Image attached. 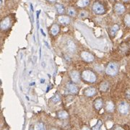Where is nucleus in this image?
Instances as JSON below:
<instances>
[{"instance_id": "7", "label": "nucleus", "mask_w": 130, "mask_h": 130, "mask_svg": "<svg viewBox=\"0 0 130 130\" xmlns=\"http://www.w3.org/2000/svg\"><path fill=\"white\" fill-rule=\"evenodd\" d=\"M69 75H70V78L72 80V81L74 82H77L80 81V73L75 71V70H73L70 73H69Z\"/></svg>"}, {"instance_id": "3", "label": "nucleus", "mask_w": 130, "mask_h": 130, "mask_svg": "<svg viewBox=\"0 0 130 130\" xmlns=\"http://www.w3.org/2000/svg\"><path fill=\"white\" fill-rule=\"evenodd\" d=\"M80 57L83 61L86 62H92L94 61L95 57L91 53L88 52L86 51H83L80 53Z\"/></svg>"}, {"instance_id": "21", "label": "nucleus", "mask_w": 130, "mask_h": 130, "mask_svg": "<svg viewBox=\"0 0 130 130\" xmlns=\"http://www.w3.org/2000/svg\"><path fill=\"white\" fill-rule=\"evenodd\" d=\"M103 123L101 120L98 121V122L96 125L93 127V130H101V127H102Z\"/></svg>"}, {"instance_id": "4", "label": "nucleus", "mask_w": 130, "mask_h": 130, "mask_svg": "<svg viewBox=\"0 0 130 130\" xmlns=\"http://www.w3.org/2000/svg\"><path fill=\"white\" fill-rule=\"evenodd\" d=\"M93 11L96 14H103L105 13V8L103 7V4H101L99 2H96L93 5Z\"/></svg>"}, {"instance_id": "25", "label": "nucleus", "mask_w": 130, "mask_h": 130, "mask_svg": "<svg viewBox=\"0 0 130 130\" xmlns=\"http://www.w3.org/2000/svg\"><path fill=\"white\" fill-rule=\"evenodd\" d=\"M60 96H59L58 94H56L53 98H52V101L54 102V103H58V102H59L60 101Z\"/></svg>"}, {"instance_id": "13", "label": "nucleus", "mask_w": 130, "mask_h": 130, "mask_svg": "<svg viewBox=\"0 0 130 130\" xmlns=\"http://www.w3.org/2000/svg\"><path fill=\"white\" fill-rule=\"evenodd\" d=\"M105 109H106V111L107 112H109V113H111L114 111V104L113 103L112 101H109L106 103V106H105Z\"/></svg>"}, {"instance_id": "9", "label": "nucleus", "mask_w": 130, "mask_h": 130, "mask_svg": "<svg viewBox=\"0 0 130 130\" xmlns=\"http://www.w3.org/2000/svg\"><path fill=\"white\" fill-rule=\"evenodd\" d=\"M114 11H115L116 13L119 14H122L125 11V7H124V6L122 4L117 3L114 6Z\"/></svg>"}, {"instance_id": "23", "label": "nucleus", "mask_w": 130, "mask_h": 130, "mask_svg": "<svg viewBox=\"0 0 130 130\" xmlns=\"http://www.w3.org/2000/svg\"><path fill=\"white\" fill-rule=\"evenodd\" d=\"M124 22L126 24L127 26L130 27V14H127L124 17Z\"/></svg>"}, {"instance_id": "30", "label": "nucleus", "mask_w": 130, "mask_h": 130, "mask_svg": "<svg viewBox=\"0 0 130 130\" xmlns=\"http://www.w3.org/2000/svg\"><path fill=\"white\" fill-rule=\"evenodd\" d=\"M117 130H123L122 129H121V128H119V129H117Z\"/></svg>"}, {"instance_id": "5", "label": "nucleus", "mask_w": 130, "mask_h": 130, "mask_svg": "<svg viewBox=\"0 0 130 130\" xmlns=\"http://www.w3.org/2000/svg\"><path fill=\"white\" fill-rule=\"evenodd\" d=\"M129 110H130V106H129V104L125 102V101H122L119 103V111L120 112V114H127L128 112H129Z\"/></svg>"}, {"instance_id": "6", "label": "nucleus", "mask_w": 130, "mask_h": 130, "mask_svg": "<svg viewBox=\"0 0 130 130\" xmlns=\"http://www.w3.org/2000/svg\"><path fill=\"white\" fill-rule=\"evenodd\" d=\"M67 90L69 93L71 94H77L79 92V88L75 83H68L67 85Z\"/></svg>"}, {"instance_id": "16", "label": "nucleus", "mask_w": 130, "mask_h": 130, "mask_svg": "<svg viewBox=\"0 0 130 130\" xmlns=\"http://www.w3.org/2000/svg\"><path fill=\"white\" fill-rule=\"evenodd\" d=\"M57 117L59 119H67L69 117L68 113L65 111H59L58 114H57Z\"/></svg>"}, {"instance_id": "10", "label": "nucleus", "mask_w": 130, "mask_h": 130, "mask_svg": "<svg viewBox=\"0 0 130 130\" xmlns=\"http://www.w3.org/2000/svg\"><path fill=\"white\" fill-rule=\"evenodd\" d=\"M10 26V19L9 17H5L3 20L1 22V29L4 30L9 28Z\"/></svg>"}, {"instance_id": "31", "label": "nucleus", "mask_w": 130, "mask_h": 130, "mask_svg": "<svg viewBox=\"0 0 130 130\" xmlns=\"http://www.w3.org/2000/svg\"><path fill=\"white\" fill-rule=\"evenodd\" d=\"M50 130H56V129H54V128H53V129H51Z\"/></svg>"}, {"instance_id": "24", "label": "nucleus", "mask_w": 130, "mask_h": 130, "mask_svg": "<svg viewBox=\"0 0 130 130\" xmlns=\"http://www.w3.org/2000/svg\"><path fill=\"white\" fill-rule=\"evenodd\" d=\"M67 13L69 16H71V17H74L75 15L76 14V12L75 10L72 8V7H69L68 9V11H67Z\"/></svg>"}, {"instance_id": "15", "label": "nucleus", "mask_w": 130, "mask_h": 130, "mask_svg": "<svg viewBox=\"0 0 130 130\" xmlns=\"http://www.w3.org/2000/svg\"><path fill=\"white\" fill-rule=\"evenodd\" d=\"M59 25H56V24H54V25H53L51 27V33L52 35H56L59 33Z\"/></svg>"}, {"instance_id": "27", "label": "nucleus", "mask_w": 130, "mask_h": 130, "mask_svg": "<svg viewBox=\"0 0 130 130\" xmlns=\"http://www.w3.org/2000/svg\"><path fill=\"white\" fill-rule=\"evenodd\" d=\"M82 130H90L88 127H84L82 129Z\"/></svg>"}, {"instance_id": "19", "label": "nucleus", "mask_w": 130, "mask_h": 130, "mask_svg": "<svg viewBox=\"0 0 130 130\" xmlns=\"http://www.w3.org/2000/svg\"><path fill=\"white\" fill-rule=\"evenodd\" d=\"M119 30V26L118 25H117V24H115L114 25H113L111 27V35L112 36H115Z\"/></svg>"}, {"instance_id": "26", "label": "nucleus", "mask_w": 130, "mask_h": 130, "mask_svg": "<svg viewBox=\"0 0 130 130\" xmlns=\"http://www.w3.org/2000/svg\"><path fill=\"white\" fill-rule=\"evenodd\" d=\"M87 15H88V12H85V11H82V12H81L80 14V17H82V18H84V17H87Z\"/></svg>"}, {"instance_id": "1", "label": "nucleus", "mask_w": 130, "mask_h": 130, "mask_svg": "<svg viewBox=\"0 0 130 130\" xmlns=\"http://www.w3.org/2000/svg\"><path fill=\"white\" fill-rule=\"evenodd\" d=\"M81 77L84 81L89 82V83H94L97 80V77L96 74L93 71L88 70V69H86L82 72Z\"/></svg>"}, {"instance_id": "18", "label": "nucleus", "mask_w": 130, "mask_h": 130, "mask_svg": "<svg viewBox=\"0 0 130 130\" xmlns=\"http://www.w3.org/2000/svg\"><path fill=\"white\" fill-rule=\"evenodd\" d=\"M109 82H106V81H103L100 84V90L102 92H106L109 89Z\"/></svg>"}, {"instance_id": "22", "label": "nucleus", "mask_w": 130, "mask_h": 130, "mask_svg": "<svg viewBox=\"0 0 130 130\" xmlns=\"http://www.w3.org/2000/svg\"><path fill=\"white\" fill-rule=\"evenodd\" d=\"M35 130H45L43 124L42 122H38L35 125Z\"/></svg>"}, {"instance_id": "2", "label": "nucleus", "mask_w": 130, "mask_h": 130, "mask_svg": "<svg viewBox=\"0 0 130 130\" xmlns=\"http://www.w3.org/2000/svg\"><path fill=\"white\" fill-rule=\"evenodd\" d=\"M119 70V66L116 62H110L106 68V73L109 76L117 75Z\"/></svg>"}, {"instance_id": "20", "label": "nucleus", "mask_w": 130, "mask_h": 130, "mask_svg": "<svg viewBox=\"0 0 130 130\" xmlns=\"http://www.w3.org/2000/svg\"><path fill=\"white\" fill-rule=\"evenodd\" d=\"M55 7H56V9L57 12H58L59 14H64V11H65L64 6L62 5V4H56V5H55Z\"/></svg>"}, {"instance_id": "8", "label": "nucleus", "mask_w": 130, "mask_h": 130, "mask_svg": "<svg viewBox=\"0 0 130 130\" xmlns=\"http://www.w3.org/2000/svg\"><path fill=\"white\" fill-rule=\"evenodd\" d=\"M96 89L93 87H90L85 90L84 91V94L85 96L87 97H93L96 94Z\"/></svg>"}, {"instance_id": "32", "label": "nucleus", "mask_w": 130, "mask_h": 130, "mask_svg": "<svg viewBox=\"0 0 130 130\" xmlns=\"http://www.w3.org/2000/svg\"><path fill=\"white\" fill-rule=\"evenodd\" d=\"M4 130H7V129H4Z\"/></svg>"}, {"instance_id": "29", "label": "nucleus", "mask_w": 130, "mask_h": 130, "mask_svg": "<svg viewBox=\"0 0 130 130\" xmlns=\"http://www.w3.org/2000/svg\"><path fill=\"white\" fill-rule=\"evenodd\" d=\"M48 1H56V0H48Z\"/></svg>"}, {"instance_id": "14", "label": "nucleus", "mask_w": 130, "mask_h": 130, "mask_svg": "<svg viewBox=\"0 0 130 130\" xmlns=\"http://www.w3.org/2000/svg\"><path fill=\"white\" fill-rule=\"evenodd\" d=\"M67 47L68 48V50L72 52V53H74L76 50V46L75 44V43L72 41H68L67 43Z\"/></svg>"}, {"instance_id": "12", "label": "nucleus", "mask_w": 130, "mask_h": 130, "mask_svg": "<svg viewBox=\"0 0 130 130\" xmlns=\"http://www.w3.org/2000/svg\"><path fill=\"white\" fill-rule=\"evenodd\" d=\"M58 21L62 24V25H67L70 22V19L68 16H65V15H61L58 17Z\"/></svg>"}, {"instance_id": "11", "label": "nucleus", "mask_w": 130, "mask_h": 130, "mask_svg": "<svg viewBox=\"0 0 130 130\" xmlns=\"http://www.w3.org/2000/svg\"><path fill=\"white\" fill-rule=\"evenodd\" d=\"M103 105V100L101 98H98L95 100L94 103H93V106H94V108L96 109L97 111H100V110L102 109Z\"/></svg>"}, {"instance_id": "17", "label": "nucleus", "mask_w": 130, "mask_h": 130, "mask_svg": "<svg viewBox=\"0 0 130 130\" xmlns=\"http://www.w3.org/2000/svg\"><path fill=\"white\" fill-rule=\"evenodd\" d=\"M90 4V0H79L77 3V5L79 7H87Z\"/></svg>"}, {"instance_id": "28", "label": "nucleus", "mask_w": 130, "mask_h": 130, "mask_svg": "<svg viewBox=\"0 0 130 130\" xmlns=\"http://www.w3.org/2000/svg\"><path fill=\"white\" fill-rule=\"evenodd\" d=\"M123 1H125V2H127V1H130V0H122Z\"/></svg>"}]
</instances>
